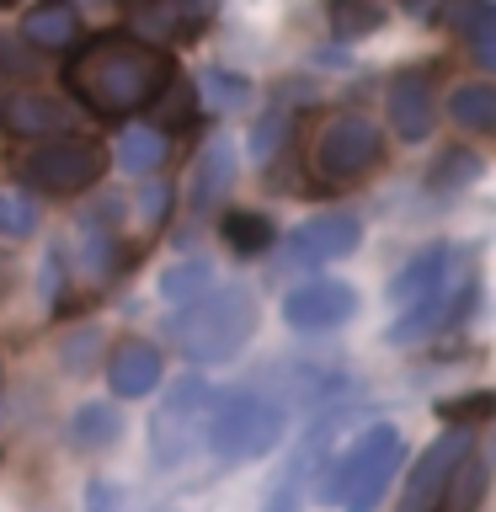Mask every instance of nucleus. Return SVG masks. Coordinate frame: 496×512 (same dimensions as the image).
I'll list each match as a JSON object with an SVG mask.
<instances>
[{
  "label": "nucleus",
  "instance_id": "20e7f679",
  "mask_svg": "<svg viewBox=\"0 0 496 512\" xmlns=\"http://www.w3.org/2000/svg\"><path fill=\"white\" fill-rule=\"evenodd\" d=\"M214 395L219 390L203 374H182L166 395H160V406L150 416V459L160 470H182V464L198 454L208 411H214Z\"/></svg>",
  "mask_w": 496,
  "mask_h": 512
},
{
  "label": "nucleus",
  "instance_id": "393cba45",
  "mask_svg": "<svg viewBox=\"0 0 496 512\" xmlns=\"http://www.w3.org/2000/svg\"><path fill=\"white\" fill-rule=\"evenodd\" d=\"M454 27H459V38L470 43L475 64H496V6L491 0H464Z\"/></svg>",
  "mask_w": 496,
  "mask_h": 512
},
{
  "label": "nucleus",
  "instance_id": "6e6552de",
  "mask_svg": "<svg viewBox=\"0 0 496 512\" xmlns=\"http://www.w3.org/2000/svg\"><path fill=\"white\" fill-rule=\"evenodd\" d=\"M475 294H480V283L470 278L464 288H432L427 299H416V304H400V315L390 320V331H384V342L390 347H416V342H427V336H438L448 331L454 320H464L475 310Z\"/></svg>",
  "mask_w": 496,
  "mask_h": 512
},
{
  "label": "nucleus",
  "instance_id": "5701e85b",
  "mask_svg": "<svg viewBox=\"0 0 496 512\" xmlns=\"http://www.w3.org/2000/svg\"><path fill=\"white\" fill-rule=\"evenodd\" d=\"M219 235H224V246L240 251V256H262L278 246V230H272V219L267 214H256V208H230L219 224Z\"/></svg>",
  "mask_w": 496,
  "mask_h": 512
},
{
  "label": "nucleus",
  "instance_id": "f3484780",
  "mask_svg": "<svg viewBox=\"0 0 496 512\" xmlns=\"http://www.w3.org/2000/svg\"><path fill=\"white\" fill-rule=\"evenodd\" d=\"M443 283H448V246H427V251H416L390 283H384V299H390L395 310H400V304L427 299L432 288H443Z\"/></svg>",
  "mask_w": 496,
  "mask_h": 512
},
{
  "label": "nucleus",
  "instance_id": "c756f323",
  "mask_svg": "<svg viewBox=\"0 0 496 512\" xmlns=\"http://www.w3.org/2000/svg\"><path fill=\"white\" fill-rule=\"evenodd\" d=\"M438 416H443V422H454V427H480L491 416V390H475L464 400H443Z\"/></svg>",
  "mask_w": 496,
  "mask_h": 512
},
{
  "label": "nucleus",
  "instance_id": "f704fd0d",
  "mask_svg": "<svg viewBox=\"0 0 496 512\" xmlns=\"http://www.w3.org/2000/svg\"><path fill=\"white\" fill-rule=\"evenodd\" d=\"M400 6L416 11V16H432V6H438V0H400Z\"/></svg>",
  "mask_w": 496,
  "mask_h": 512
},
{
  "label": "nucleus",
  "instance_id": "7c9ffc66",
  "mask_svg": "<svg viewBox=\"0 0 496 512\" xmlns=\"http://www.w3.org/2000/svg\"><path fill=\"white\" fill-rule=\"evenodd\" d=\"M96 342H102V331L96 326H80L75 336H64V347H59V363L70 368V374H86L91 358H96Z\"/></svg>",
  "mask_w": 496,
  "mask_h": 512
},
{
  "label": "nucleus",
  "instance_id": "2f4dec72",
  "mask_svg": "<svg viewBox=\"0 0 496 512\" xmlns=\"http://www.w3.org/2000/svg\"><path fill=\"white\" fill-rule=\"evenodd\" d=\"M283 139H288V118H283V112H267V118L251 128L246 150H251V160H272V150H278Z\"/></svg>",
  "mask_w": 496,
  "mask_h": 512
},
{
  "label": "nucleus",
  "instance_id": "412c9836",
  "mask_svg": "<svg viewBox=\"0 0 496 512\" xmlns=\"http://www.w3.org/2000/svg\"><path fill=\"white\" fill-rule=\"evenodd\" d=\"M112 160L134 176H155L160 160H166V134L155 123H139V128H123V139L112 144Z\"/></svg>",
  "mask_w": 496,
  "mask_h": 512
},
{
  "label": "nucleus",
  "instance_id": "a878e982",
  "mask_svg": "<svg viewBox=\"0 0 496 512\" xmlns=\"http://www.w3.org/2000/svg\"><path fill=\"white\" fill-rule=\"evenodd\" d=\"M198 102H208L214 112H235V107L251 102V80L214 64V70H203V80H198Z\"/></svg>",
  "mask_w": 496,
  "mask_h": 512
},
{
  "label": "nucleus",
  "instance_id": "4468645a",
  "mask_svg": "<svg viewBox=\"0 0 496 512\" xmlns=\"http://www.w3.org/2000/svg\"><path fill=\"white\" fill-rule=\"evenodd\" d=\"M160 368H166L160 363V347L144 342V336H128V342H118L107 358V384L118 400H139L160 384Z\"/></svg>",
  "mask_w": 496,
  "mask_h": 512
},
{
  "label": "nucleus",
  "instance_id": "9d476101",
  "mask_svg": "<svg viewBox=\"0 0 496 512\" xmlns=\"http://www.w3.org/2000/svg\"><path fill=\"white\" fill-rule=\"evenodd\" d=\"M352 315H358V288L342 283V278H310V283H299L283 294V320L304 336L336 331V326H347Z\"/></svg>",
  "mask_w": 496,
  "mask_h": 512
},
{
  "label": "nucleus",
  "instance_id": "39448f33",
  "mask_svg": "<svg viewBox=\"0 0 496 512\" xmlns=\"http://www.w3.org/2000/svg\"><path fill=\"white\" fill-rule=\"evenodd\" d=\"M379 155H384V134L368 112H331V118L315 128L310 171H315L320 187H352L379 166Z\"/></svg>",
  "mask_w": 496,
  "mask_h": 512
},
{
  "label": "nucleus",
  "instance_id": "a211bd4d",
  "mask_svg": "<svg viewBox=\"0 0 496 512\" xmlns=\"http://www.w3.org/2000/svg\"><path fill=\"white\" fill-rule=\"evenodd\" d=\"M22 38L32 48H43V54H59V48H70L80 38V11L70 0H38V6L22 16Z\"/></svg>",
  "mask_w": 496,
  "mask_h": 512
},
{
  "label": "nucleus",
  "instance_id": "ddd939ff",
  "mask_svg": "<svg viewBox=\"0 0 496 512\" xmlns=\"http://www.w3.org/2000/svg\"><path fill=\"white\" fill-rule=\"evenodd\" d=\"M400 438V427H390V422H374V427H363L358 438H352L336 459H326L320 464V480H315V502H342V496L352 491V480L363 475V464L379 454L384 443H395Z\"/></svg>",
  "mask_w": 496,
  "mask_h": 512
},
{
  "label": "nucleus",
  "instance_id": "aec40b11",
  "mask_svg": "<svg viewBox=\"0 0 496 512\" xmlns=\"http://www.w3.org/2000/svg\"><path fill=\"white\" fill-rule=\"evenodd\" d=\"M486 491H491V464H486V454H475V448H470V454L454 464V475L443 480L438 512H480Z\"/></svg>",
  "mask_w": 496,
  "mask_h": 512
},
{
  "label": "nucleus",
  "instance_id": "2eb2a0df",
  "mask_svg": "<svg viewBox=\"0 0 496 512\" xmlns=\"http://www.w3.org/2000/svg\"><path fill=\"white\" fill-rule=\"evenodd\" d=\"M235 187V150L230 139H208L198 160H192V176H187V198H192V214H214V208L230 198Z\"/></svg>",
  "mask_w": 496,
  "mask_h": 512
},
{
  "label": "nucleus",
  "instance_id": "4be33fe9",
  "mask_svg": "<svg viewBox=\"0 0 496 512\" xmlns=\"http://www.w3.org/2000/svg\"><path fill=\"white\" fill-rule=\"evenodd\" d=\"M448 118H454L459 128H470V134H491L496 128V86L491 80H464V86H454V96H448Z\"/></svg>",
  "mask_w": 496,
  "mask_h": 512
},
{
  "label": "nucleus",
  "instance_id": "6ab92c4d",
  "mask_svg": "<svg viewBox=\"0 0 496 512\" xmlns=\"http://www.w3.org/2000/svg\"><path fill=\"white\" fill-rule=\"evenodd\" d=\"M64 438H70L75 454H102V448L123 438V411L112 400H86V406L70 411V432Z\"/></svg>",
  "mask_w": 496,
  "mask_h": 512
},
{
  "label": "nucleus",
  "instance_id": "cd10ccee",
  "mask_svg": "<svg viewBox=\"0 0 496 512\" xmlns=\"http://www.w3.org/2000/svg\"><path fill=\"white\" fill-rule=\"evenodd\" d=\"M480 171H486V160H480L475 150H443L438 166H432V187H438V192L454 187L459 192V187H470Z\"/></svg>",
  "mask_w": 496,
  "mask_h": 512
},
{
  "label": "nucleus",
  "instance_id": "f257e3e1",
  "mask_svg": "<svg viewBox=\"0 0 496 512\" xmlns=\"http://www.w3.org/2000/svg\"><path fill=\"white\" fill-rule=\"evenodd\" d=\"M171 80V59L139 32H96L91 43H75L64 64V86L96 118H128L150 107Z\"/></svg>",
  "mask_w": 496,
  "mask_h": 512
},
{
  "label": "nucleus",
  "instance_id": "c85d7f7f",
  "mask_svg": "<svg viewBox=\"0 0 496 512\" xmlns=\"http://www.w3.org/2000/svg\"><path fill=\"white\" fill-rule=\"evenodd\" d=\"M38 230V208H32L27 198V187H11V192H0V235L6 240H22Z\"/></svg>",
  "mask_w": 496,
  "mask_h": 512
},
{
  "label": "nucleus",
  "instance_id": "f03ea898",
  "mask_svg": "<svg viewBox=\"0 0 496 512\" xmlns=\"http://www.w3.org/2000/svg\"><path fill=\"white\" fill-rule=\"evenodd\" d=\"M256 320H262V304H256L251 288H240V283L214 288L208 283L203 294L176 304V315H166L160 336H166L187 363H230L256 336Z\"/></svg>",
  "mask_w": 496,
  "mask_h": 512
},
{
  "label": "nucleus",
  "instance_id": "bb28decb",
  "mask_svg": "<svg viewBox=\"0 0 496 512\" xmlns=\"http://www.w3.org/2000/svg\"><path fill=\"white\" fill-rule=\"evenodd\" d=\"M214 283V267L203 262V256H187V262H176L160 272V299L166 304H187L192 294H203V288Z\"/></svg>",
  "mask_w": 496,
  "mask_h": 512
},
{
  "label": "nucleus",
  "instance_id": "f8f14e48",
  "mask_svg": "<svg viewBox=\"0 0 496 512\" xmlns=\"http://www.w3.org/2000/svg\"><path fill=\"white\" fill-rule=\"evenodd\" d=\"M112 251H118V198H102L96 208L75 219V267L86 283H102L112 272Z\"/></svg>",
  "mask_w": 496,
  "mask_h": 512
},
{
  "label": "nucleus",
  "instance_id": "dca6fc26",
  "mask_svg": "<svg viewBox=\"0 0 496 512\" xmlns=\"http://www.w3.org/2000/svg\"><path fill=\"white\" fill-rule=\"evenodd\" d=\"M384 112H390V128L406 144L427 139L432 134V118H438V102H432L427 75H395L390 80V96H384Z\"/></svg>",
  "mask_w": 496,
  "mask_h": 512
},
{
  "label": "nucleus",
  "instance_id": "c9c22d12",
  "mask_svg": "<svg viewBox=\"0 0 496 512\" xmlns=\"http://www.w3.org/2000/svg\"><path fill=\"white\" fill-rule=\"evenodd\" d=\"M0 96H6V75H0Z\"/></svg>",
  "mask_w": 496,
  "mask_h": 512
},
{
  "label": "nucleus",
  "instance_id": "473e14b6",
  "mask_svg": "<svg viewBox=\"0 0 496 512\" xmlns=\"http://www.w3.org/2000/svg\"><path fill=\"white\" fill-rule=\"evenodd\" d=\"M139 208H144V219H150V224H166V208H171V182H166V176L144 182V198H139Z\"/></svg>",
  "mask_w": 496,
  "mask_h": 512
},
{
  "label": "nucleus",
  "instance_id": "b1692460",
  "mask_svg": "<svg viewBox=\"0 0 496 512\" xmlns=\"http://www.w3.org/2000/svg\"><path fill=\"white\" fill-rule=\"evenodd\" d=\"M326 22L336 43H358L384 27V6L379 0H326Z\"/></svg>",
  "mask_w": 496,
  "mask_h": 512
},
{
  "label": "nucleus",
  "instance_id": "72a5a7b5",
  "mask_svg": "<svg viewBox=\"0 0 496 512\" xmlns=\"http://www.w3.org/2000/svg\"><path fill=\"white\" fill-rule=\"evenodd\" d=\"M86 512H118V486H107V480H96L86 491Z\"/></svg>",
  "mask_w": 496,
  "mask_h": 512
},
{
  "label": "nucleus",
  "instance_id": "423d86ee",
  "mask_svg": "<svg viewBox=\"0 0 496 512\" xmlns=\"http://www.w3.org/2000/svg\"><path fill=\"white\" fill-rule=\"evenodd\" d=\"M16 171H22V187H32V192L75 198V192L102 182L107 150L86 134H48L43 144H32V150L16 160Z\"/></svg>",
  "mask_w": 496,
  "mask_h": 512
},
{
  "label": "nucleus",
  "instance_id": "7ed1b4c3",
  "mask_svg": "<svg viewBox=\"0 0 496 512\" xmlns=\"http://www.w3.org/2000/svg\"><path fill=\"white\" fill-rule=\"evenodd\" d=\"M288 416L294 406L267 390V384H240V390H219L214 395V411H208V427H203V443L219 464H246V459H262L283 443L288 432Z\"/></svg>",
  "mask_w": 496,
  "mask_h": 512
},
{
  "label": "nucleus",
  "instance_id": "1a4fd4ad",
  "mask_svg": "<svg viewBox=\"0 0 496 512\" xmlns=\"http://www.w3.org/2000/svg\"><path fill=\"white\" fill-rule=\"evenodd\" d=\"M358 240H363V224L352 214H315V219H304L299 230L283 235V246H278L283 256H278V262L294 267V272L326 267V262H336V256L358 251Z\"/></svg>",
  "mask_w": 496,
  "mask_h": 512
},
{
  "label": "nucleus",
  "instance_id": "0eeeda50",
  "mask_svg": "<svg viewBox=\"0 0 496 512\" xmlns=\"http://www.w3.org/2000/svg\"><path fill=\"white\" fill-rule=\"evenodd\" d=\"M475 448V427H448L438 432L422 454L411 464V480H406V496H400L395 512H438V496H443V480L454 475V464Z\"/></svg>",
  "mask_w": 496,
  "mask_h": 512
},
{
  "label": "nucleus",
  "instance_id": "9b49d317",
  "mask_svg": "<svg viewBox=\"0 0 496 512\" xmlns=\"http://www.w3.org/2000/svg\"><path fill=\"white\" fill-rule=\"evenodd\" d=\"M0 128L16 139H48V134H75L80 118L59 102V96H43V91L22 86V91L0 96Z\"/></svg>",
  "mask_w": 496,
  "mask_h": 512
}]
</instances>
